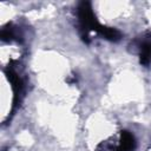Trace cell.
Segmentation results:
<instances>
[{
    "instance_id": "6da1fadb",
    "label": "cell",
    "mask_w": 151,
    "mask_h": 151,
    "mask_svg": "<svg viewBox=\"0 0 151 151\" xmlns=\"http://www.w3.org/2000/svg\"><path fill=\"white\" fill-rule=\"evenodd\" d=\"M78 17L80 22V31H81V39L85 42H88V31H96L98 32L100 25L98 24L93 12L91 4L88 1H83L78 6Z\"/></svg>"
},
{
    "instance_id": "7a4b0ae2",
    "label": "cell",
    "mask_w": 151,
    "mask_h": 151,
    "mask_svg": "<svg viewBox=\"0 0 151 151\" xmlns=\"http://www.w3.org/2000/svg\"><path fill=\"white\" fill-rule=\"evenodd\" d=\"M6 76L8 78V80L11 81L12 84V88L14 91V100H13V109H15V106L19 104V96L20 93L22 92V80L19 78V76L13 71V70H9L7 68L6 70Z\"/></svg>"
},
{
    "instance_id": "3957f363",
    "label": "cell",
    "mask_w": 151,
    "mask_h": 151,
    "mask_svg": "<svg viewBox=\"0 0 151 151\" xmlns=\"http://www.w3.org/2000/svg\"><path fill=\"white\" fill-rule=\"evenodd\" d=\"M136 147V140L132 133L129 131H122L120 133V145L117 151H133Z\"/></svg>"
},
{
    "instance_id": "277c9868",
    "label": "cell",
    "mask_w": 151,
    "mask_h": 151,
    "mask_svg": "<svg viewBox=\"0 0 151 151\" xmlns=\"http://www.w3.org/2000/svg\"><path fill=\"white\" fill-rule=\"evenodd\" d=\"M98 33L100 35H103L105 39L110 40V41H118L122 38L120 32L117 28H113V27H107V26H101L100 25V27L98 29Z\"/></svg>"
},
{
    "instance_id": "5b68a950",
    "label": "cell",
    "mask_w": 151,
    "mask_h": 151,
    "mask_svg": "<svg viewBox=\"0 0 151 151\" xmlns=\"http://www.w3.org/2000/svg\"><path fill=\"white\" fill-rule=\"evenodd\" d=\"M139 61L142 65H149L151 63V41H145L140 46Z\"/></svg>"
},
{
    "instance_id": "8992f818",
    "label": "cell",
    "mask_w": 151,
    "mask_h": 151,
    "mask_svg": "<svg viewBox=\"0 0 151 151\" xmlns=\"http://www.w3.org/2000/svg\"><path fill=\"white\" fill-rule=\"evenodd\" d=\"M0 37H1V40H4V41H11L17 37L15 29L12 27V25H7L6 27L2 28Z\"/></svg>"
}]
</instances>
